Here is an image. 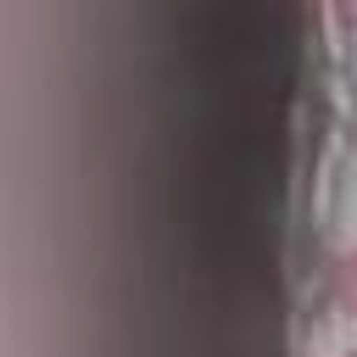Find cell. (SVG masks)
I'll use <instances>...</instances> for the list:
<instances>
[{"instance_id":"obj_1","label":"cell","mask_w":357,"mask_h":357,"mask_svg":"<svg viewBox=\"0 0 357 357\" xmlns=\"http://www.w3.org/2000/svg\"><path fill=\"white\" fill-rule=\"evenodd\" d=\"M329 290H335V307H340L346 318H357V245H346V251L335 257Z\"/></svg>"},{"instance_id":"obj_2","label":"cell","mask_w":357,"mask_h":357,"mask_svg":"<svg viewBox=\"0 0 357 357\" xmlns=\"http://www.w3.org/2000/svg\"><path fill=\"white\" fill-rule=\"evenodd\" d=\"M340 22H357V6H340Z\"/></svg>"},{"instance_id":"obj_3","label":"cell","mask_w":357,"mask_h":357,"mask_svg":"<svg viewBox=\"0 0 357 357\" xmlns=\"http://www.w3.org/2000/svg\"><path fill=\"white\" fill-rule=\"evenodd\" d=\"M346 357H357V346H351V351H346Z\"/></svg>"}]
</instances>
